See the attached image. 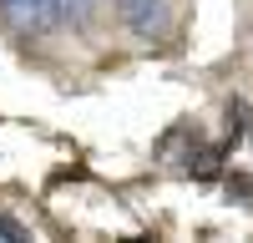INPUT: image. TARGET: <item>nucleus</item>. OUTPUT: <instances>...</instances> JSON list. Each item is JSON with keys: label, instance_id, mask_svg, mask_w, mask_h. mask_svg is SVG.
I'll list each match as a JSON object with an SVG mask.
<instances>
[{"label": "nucleus", "instance_id": "1", "mask_svg": "<svg viewBox=\"0 0 253 243\" xmlns=\"http://www.w3.org/2000/svg\"><path fill=\"white\" fill-rule=\"evenodd\" d=\"M0 20L15 36H46L61 26V0H0Z\"/></svg>", "mask_w": 253, "mask_h": 243}, {"label": "nucleus", "instance_id": "2", "mask_svg": "<svg viewBox=\"0 0 253 243\" xmlns=\"http://www.w3.org/2000/svg\"><path fill=\"white\" fill-rule=\"evenodd\" d=\"M112 5H117V20L142 40L167 31V0H112Z\"/></svg>", "mask_w": 253, "mask_h": 243}, {"label": "nucleus", "instance_id": "3", "mask_svg": "<svg viewBox=\"0 0 253 243\" xmlns=\"http://www.w3.org/2000/svg\"><path fill=\"white\" fill-rule=\"evenodd\" d=\"M223 152L228 147H198V152H187V172H193L198 182H213L218 167H223Z\"/></svg>", "mask_w": 253, "mask_h": 243}, {"label": "nucleus", "instance_id": "4", "mask_svg": "<svg viewBox=\"0 0 253 243\" xmlns=\"http://www.w3.org/2000/svg\"><path fill=\"white\" fill-rule=\"evenodd\" d=\"M101 10V0H61V26H71V31H86L91 20Z\"/></svg>", "mask_w": 253, "mask_h": 243}, {"label": "nucleus", "instance_id": "5", "mask_svg": "<svg viewBox=\"0 0 253 243\" xmlns=\"http://www.w3.org/2000/svg\"><path fill=\"white\" fill-rule=\"evenodd\" d=\"M243 132H248V101H243V96H233V101H228V137H223V147L233 152Z\"/></svg>", "mask_w": 253, "mask_h": 243}, {"label": "nucleus", "instance_id": "6", "mask_svg": "<svg viewBox=\"0 0 253 243\" xmlns=\"http://www.w3.org/2000/svg\"><path fill=\"white\" fill-rule=\"evenodd\" d=\"M223 188H228V198H233V202H253V177H248V172H228Z\"/></svg>", "mask_w": 253, "mask_h": 243}, {"label": "nucleus", "instance_id": "7", "mask_svg": "<svg viewBox=\"0 0 253 243\" xmlns=\"http://www.w3.org/2000/svg\"><path fill=\"white\" fill-rule=\"evenodd\" d=\"M0 238H5V243H26V238H31V228H26V223H20V218L0 213Z\"/></svg>", "mask_w": 253, "mask_h": 243}, {"label": "nucleus", "instance_id": "8", "mask_svg": "<svg viewBox=\"0 0 253 243\" xmlns=\"http://www.w3.org/2000/svg\"><path fill=\"white\" fill-rule=\"evenodd\" d=\"M248 137H253V127H248Z\"/></svg>", "mask_w": 253, "mask_h": 243}]
</instances>
